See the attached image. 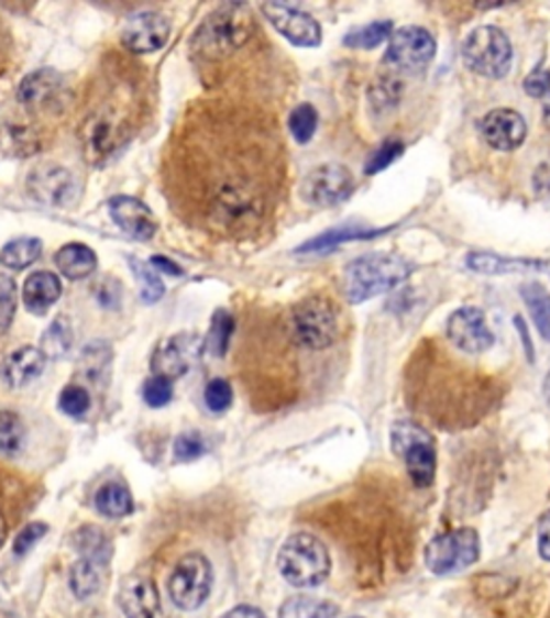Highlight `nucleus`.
Returning a JSON list of instances; mask_svg holds the SVG:
<instances>
[{"mask_svg":"<svg viewBox=\"0 0 550 618\" xmlns=\"http://www.w3.org/2000/svg\"><path fill=\"white\" fill-rule=\"evenodd\" d=\"M148 265L153 266L155 271H162V273L173 275V277H182V275H184L182 266L175 265L173 261H168V258H164V256H153Z\"/></svg>","mask_w":550,"mask_h":618,"instance_id":"nucleus-47","label":"nucleus"},{"mask_svg":"<svg viewBox=\"0 0 550 618\" xmlns=\"http://www.w3.org/2000/svg\"><path fill=\"white\" fill-rule=\"evenodd\" d=\"M130 266L134 268L136 279L142 282V293H140L142 301H146V304L160 301L164 297L166 288H164V282L160 279L157 271L153 266L146 265V263H140L136 258H130Z\"/></svg>","mask_w":550,"mask_h":618,"instance_id":"nucleus-39","label":"nucleus"},{"mask_svg":"<svg viewBox=\"0 0 550 618\" xmlns=\"http://www.w3.org/2000/svg\"><path fill=\"white\" fill-rule=\"evenodd\" d=\"M207 451V442L198 432H185L175 441V457L179 462L198 460Z\"/></svg>","mask_w":550,"mask_h":618,"instance_id":"nucleus-44","label":"nucleus"},{"mask_svg":"<svg viewBox=\"0 0 550 618\" xmlns=\"http://www.w3.org/2000/svg\"><path fill=\"white\" fill-rule=\"evenodd\" d=\"M355 191L353 173L342 164H322L304 178L301 196L312 207H336Z\"/></svg>","mask_w":550,"mask_h":618,"instance_id":"nucleus-10","label":"nucleus"},{"mask_svg":"<svg viewBox=\"0 0 550 618\" xmlns=\"http://www.w3.org/2000/svg\"><path fill=\"white\" fill-rule=\"evenodd\" d=\"M480 133L497 151H516L527 137V123L525 119L509 108H497L482 117Z\"/></svg>","mask_w":550,"mask_h":618,"instance_id":"nucleus-16","label":"nucleus"},{"mask_svg":"<svg viewBox=\"0 0 550 618\" xmlns=\"http://www.w3.org/2000/svg\"><path fill=\"white\" fill-rule=\"evenodd\" d=\"M142 398L151 408H162L173 399V380L153 376L142 387Z\"/></svg>","mask_w":550,"mask_h":618,"instance_id":"nucleus-42","label":"nucleus"},{"mask_svg":"<svg viewBox=\"0 0 550 618\" xmlns=\"http://www.w3.org/2000/svg\"><path fill=\"white\" fill-rule=\"evenodd\" d=\"M42 254V241L40 239H15L7 243L0 252V263L9 268H26L33 265Z\"/></svg>","mask_w":550,"mask_h":618,"instance_id":"nucleus-33","label":"nucleus"},{"mask_svg":"<svg viewBox=\"0 0 550 618\" xmlns=\"http://www.w3.org/2000/svg\"><path fill=\"white\" fill-rule=\"evenodd\" d=\"M522 87L527 90V95H531V97H536V99L547 97L550 90L549 71L542 69V67H538L536 71H531V74L527 76V80L522 82Z\"/></svg>","mask_w":550,"mask_h":618,"instance_id":"nucleus-46","label":"nucleus"},{"mask_svg":"<svg viewBox=\"0 0 550 618\" xmlns=\"http://www.w3.org/2000/svg\"><path fill=\"white\" fill-rule=\"evenodd\" d=\"M383 230H372L364 228L362 223H346V225H338L333 230L322 232L321 236L304 243L301 247H297V254H327L340 245H346L351 241H366L372 236H378Z\"/></svg>","mask_w":550,"mask_h":618,"instance_id":"nucleus-25","label":"nucleus"},{"mask_svg":"<svg viewBox=\"0 0 550 618\" xmlns=\"http://www.w3.org/2000/svg\"><path fill=\"white\" fill-rule=\"evenodd\" d=\"M213 588V570L207 556L191 552L185 554L184 559L175 565L173 575L168 580V595L173 604L184 610L191 613L198 610L211 595Z\"/></svg>","mask_w":550,"mask_h":618,"instance_id":"nucleus-7","label":"nucleus"},{"mask_svg":"<svg viewBox=\"0 0 550 618\" xmlns=\"http://www.w3.org/2000/svg\"><path fill=\"white\" fill-rule=\"evenodd\" d=\"M205 404L211 412H224L232 404V387L224 378H213L205 389Z\"/></svg>","mask_w":550,"mask_h":618,"instance_id":"nucleus-43","label":"nucleus"},{"mask_svg":"<svg viewBox=\"0 0 550 618\" xmlns=\"http://www.w3.org/2000/svg\"><path fill=\"white\" fill-rule=\"evenodd\" d=\"M119 608L125 618H166L155 584L142 575L125 577L119 588Z\"/></svg>","mask_w":550,"mask_h":618,"instance_id":"nucleus-17","label":"nucleus"},{"mask_svg":"<svg viewBox=\"0 0 550 618\" xmlns=\"http://www.w3.org/2000/svg\"><path fill=\"white\" fill-rule=\"evenodd\" d=\"M26 441V428L22 419L11 410H0V453L13 455Z\"/></svg>","mask_w":550,"mask_h":618,"instance_id":"nucleus-36","label":"nucleus"},{"mask_svg":"<svg viewBox=\"0 0 550 618\" xmlns=\"http://www.w3.org/2000/svg\"><path fill=\"white\" fill-rule=\"evenodd\" d=\"M256 24L252 9L241 2L218 7L194 33L191 47L205 58H222L252 40Z\"/></svg>","mask_w":550,"mask_h":618,"instance_id":"nucleus-2","label":"nucleus"},{"mask_svg":"<svg viewBox=\"0 0 550 618\" xmlns=\"http://www.w3.org/2000/svg\"><path fill=\"white\" fill-rule=\"evenodd\" d=\"M95 507L101 516L117 520V518H125L134 511V498L128 487L112 482V484L99 487V492L95 496Z\"/></svg>","mask_w":550,"mask_h":618,"instance_id":"nucleus-28","label":"nucleus"},{"mask_svg":"<svg viewBox=\"0 0 550 618\" xmlns=\"http://www.w3.org/2000/svg\"><path fill=\"white\" fill-rule=\"evenodd\" d=\"M18 311V286L9 275H0V335L9 331Z\"/></svg>","mask_w":550,"mask_h":618,"instance_id":"nucleus-40","label":"nucleus"},{"mask_svg":"<svg viewBox=\"0 0 550 618\" xmlns=\"http://www.w3.org/2000/svg\"><path fill=\"white\" fill-rule=\"evenodd\" d=\"M522 301L529 309V316L534 318L538 333L550 342V293L542 284H525L520 288Z\"/></svg>","mask_w":550,"mask_h":618,"instance_id":"nucleus-30","label":"nucleus"},{"mask_svg":"<svg viewBox=\"0 0 550 618\" xmlns=\"http://www.w3.org/2000/svg\"><path fill=\"white\" fill-rule=\"evenodd\" d=\"M392 449L405 462L407 475L417 487H430L437 477L435 437L415 421H398L392 428Z\"/></svg>","mask_w":550,"mask_h":618,"instance_id":"nucleus-4","label":"nucleus"},{"mask_svg":"<svg viewBox=\"0 0 550 618\" xmlns=\"http://www.w3.org/2000/svg\"><path fill=\"white\" fill-rule=\"evenodd\" d=\"M277 570L290 586L315 588L331 574V556L317 534L295 532L277 552Z\"/></svg>","mask_w":550,"mask_h":618,"instance_id":"nucleus-3","label":"nucleus"},{"mask_svg":"<svg viewBox=\"0 0 550 618\" xmlns=\"http://www.w3.org/2000/svg\"><path fill=\"white\" fill-rule=\"evenodd\" d=\"M405 153V142L398 137L385 140L381 146H376L366 162V175H378L385 168H389L400 155Z\"/></svg>","mask_w":550,"mask_h":618,"instance_id":"nucleus-38","label":"nucleus"},{"mask_svg":"<svg viewBox=\"0 0 550 618\" xmlns=\"http://www.w3.org/2000/svg\"><path fill=\"white\" fill-rule=\"evenodd\" d=\"M58 406H61V410L65 415L78 419V417H82L91 408V396H89V391L85 387L69 385V387L63 389L61 399H58Z\"/></svg>","mask_w":550,"mask_h":618,"instance_id":"nucleus-41","label":"nucleus"},{"mask_svg":"<svg viewBox=\"0 0 550 618\" xmlns=\"http://www.w3.org/2000/svg\"><path fill=\"white\" fill-rule=\"evenodd\" d=\"M234 333V318L229 309H218L211 318V329L205 340V351L211 356H224L230 346V338Z\"/></svg>","mask_w":550,"mask_h":618,"instance_id":"nucleus-34","label":"nucleus"},{"mask_svg":"<svg viewBox=\"0 0 550 618\" xmlns=\"http://www.w3.org/2000/svg\"><path fill=\"white\" fill-rule=\"evenodd\" d=\"M466 266L480 275H522V273H547L550 261L534 258H505L491 252H473L466 256Z\"/></svg>","mask_w":550,"mask_h":618,"instance_id":"nucleus-19","label":"nucleus"},{"mask_svg":"<svg viewBox=\"0 0 550 618\" xmlns=\"http://www.w3.org/2000/svg\"><path fill=\"white\" fill-rule=\"evenodd\" d=\"M29 194L54 209H69L80 200V180L63 166L44 164L31 173L26 180Z\"/></svg>","mask_w":550,"mask_h":618,"instance_id":"nucleus-11","label":"nucleus"},{"mask_svg":"<svg viewBox=\"0 0 550 618\" xmlns=\"http://www.w3.org/2000/svg\"><path fill=\"white\" fill-rule=\"evenodd\" d=\"M261 11L272 22L275 31L297 47H317L322 42L321 24L315 20L312 13L284 4V2H265Z\"/></svg>","mask_w":550,"mask_h":618,"instance_id":"nucleus-12","label":"nucleus"},{"mask_svg":"<svg viewBox=\"0 0 550 618\" xmlns=\"http://www.w3.org/2000/svg\"><path fill=\"white\" fill-rule=\"evenodd\" d=\"M448 340L464 354H482L493 349L495 333L480 308H460L448 320Z\"/></svg>","mask_w":550,"mask_h":618,"instance_id":"nucleus-14","label":"nucleus"},{"mask_svg":"<svg viewBox=\"0 0 550 618\" xmlns=\"http://www.w3.org/2000/svg\"><path fill=\"white\" fill-rule=\"evenodd\" d=\"M293 340L310 351H324L338 340L340 320L336 306L321 295L308 297L290 311Z\"/></svg>","mask_w":550,"mask_h":618,"instance_id":"nucleus-5","label":"nucleus"},{"mask_svg":"<svg viewBox=\"0 0 550 618\" xmlns=\"http://www.w3.org/2000/svg\"><path fill=\"white\" fill-rule=\"evenodd\" d=\"M56 266L69 279H85L97 268V256L87 245L69 243L56 252Z\"/></svg>","mask_w":550,"mask_h":618,"instance_id":"nucleus-27","label":"nucleus"},{"mask_svg":"<svg viewBox=\"0 0 550 618\" xmlns=\"http://www.w3.org/2000/svg\"><path fill=\"white\" fill-rule=\"evenodd\" d=\"M112 372V349L108 342H91L82 349L78 358V378L91 387H106Z\"/></svg>","mask_w":550,"mask_h":618,"instance_id":"nucleus-21","label":"nucleus"},{"mask_svg":"<svg viewBox=\"0 0 550 618\" xmlns=\"http://www.w3.org/2000/svg\"><path fill=\"white\" fill-rule=\"evenodd\" d=\"M72 344H74L72 322H69V318L58 316V318L52 320V324L44 331L42 342H40V351L44 353L46 358H63L65 354L72 351Z\"/></svg>","mask_w":550,"mask_h":618,"instance_id":"nucleus-31","label":"nucleus"},{"mask_svg":"<svg viewBox=\"0 0 550 618\" xmlns=\"http://www.w3.org/2000/svg\"><path fill=\"white\" fill-rule=\"evenodd\" d=\"M538 548H540V554H542L547 561H550V516L542 522V527H540Z\"/></svg>","mask_w":550,"mask_h":618,"instance_id":"nucleus-48","label":"nucleus"},{"mask_svg":"<svg viewBox=\"0 0 550 618\" xmlns=\"http://www.w3.org/2000/svg\"><path fill=\"white\" fill-rule=\"evenodd\" d=\"M544 398H547V404H549L550 408V372L549 376H547V380H544Z\"/></svg>","mask_w":550,"mask_h":618,"instance_id":"nucleus-51","label":"nucleus"},{"mask_svg":"<svg viewBox=\"0 0 550 618\" xmlns=\"http://www.w3.org/2000/svg\"><path fill=\"white\" fill-rule=\"evenodd\" d=\"M61 87H63L61 74H56L54 69H40L22 80V85L18 87V99L26 108H42L52 99H56Z\"/></svg>","mask_w":550,"mask_h":618,"instance_id":"nucleus-24","label":"nucleus"},{"mask_svg":"<svg viewBox=\"0 0 550 618\" xmlns=\"http://www.w3.org/2000/svg\"><path fill=\"white\" fill-rule=\"evenodd\" d=\"M462 60L473 74L488 80H502L512 69L514 52L502 29L477 26L462 44Z\"/></svg>","mask_w":550,"mask_h":618,"instance_id":"nucleus-6","label":"nucleus"},{"mask_svg":"<svg viewBox=\"0 0 550 618\" xmlns=\"http://www.w3.org/2000/svg\"><path fill=\"white\" fill-rule=\"evenodd\" d=\"M222 618H267L258 608L254 606H237L230 613H227Z\"/></svg>","mask_w":550,"mask_h":618,"instance_id":"nucleus-49","label":"nucleus"},{"mask_svg":"<svg viewBox=\"0 0 550 618\" xmlns=\"http://www.w3.org/2000/svg\"><path fill=\"white\" fill-rule=\"evenodd\" d=\"M413 273V265L396 254H370L344 266L342 293L349 304L358 306L400 286Z\"/></svg>","mask_w":550,"mask_h":618,"instance_id":"nucleus-1","label":"nucleus"},{"mask_svg":"<svg viewBox=\"0 0 550 618\" xmlns=\"http://www.w3.org/2000/svg\"><path fill=\"white\" fill-rule=\"evenodd\" d=\"M170 37V22L160 11H140L121 29V42L134 54H151L164 47Z\"/></svg>","mask_w":550,"mask_h":618,"instance_id":"nucleus-15","label":"nucleus"},{"mask_svg":"<svg viewBox=\"0 0 550 618\" xmlns=\"http://www.w3.org/2000/svg\"><path fill=\"white\" fill-rule=\"evenodd\" d=\"M72 543L80 559H95L103 563H110L112 559V541L99 527H82L76 530Z\"/></svg>","mask_w":550,"mask_h":618,"instance_id":"nucleus-29","label":"nucleus"},{"mask_svg":"<svg viewBox=\"0 0 550 618\" xmlns=\"http://www.w3.org/2000/svg\"><path fill=\"white\" fill-rule=\"evenodd\" d=\"M110 563L95 561V559H78V563L69 572V586L78 599H89L97 595L108 580Z\"/></svg>","mask_w":550,"mask_h":618,"instance_id":"nucleus-26","label":"nucleus"},{"mask_svg":"<svg viewBox=\"0 0 550 618\" xmlns=\"http://www.w3.org/2000/svg\"><path fill=\"white\" fill-rule=\"evenodd\" d=\"M46 369V356L40 349L24 346L15 353L9 354L2 365V376L9 387L22 389L37 380Z\"/></svg>","mask_w":550,"mask_h":618,"instance_id":"nucleus-20","label":"nucleus"},{"mask_svg":"<svg viewBox=\"0 0 550 618\" xmlns=\"http://www.w3.org/2000/svg\"><path fill=\"white\" fill-rule=\"evenodd\" d=\"M340 608L327 599L315 597H290L279 608V618H336Z\"/></svg>","mask_w":550,"mask_h":618,"instance_id":"nucleus-32","label":"nucleus"},{"mask_svg":"<svg viewBox=\"0 0 550 618\" xmlns=\"http://www.w3.org/2000/svg\"><path fill=\"white\" fill-rule=\"evenodd\" d=\"M437 52L435 37L421 26H403L392 33L385 52V63L392 69L415 74L430 65Z\"/></svg>","mask_w":550,"mask_h":618,"instance_id":"nucleus-9","label":"nucleus"},{"mask_svg":"<svg viewBox=\"0 0 550 618\" xmlns=\"http://www.w3.org/2000/svg\"><path fill=\"white\" fill-rule=\"evenodd\" d=\"M61 293H63V286H61V279L54 273L37 271L24 282L22 299H24V306L29 311H33L37 316H44L47 309L58 301Z\"/></svg>","mask_w":550,"mask_h":618,"instance_id":"nucleus-23","label":"nucleus"},{"mask_svg":"<svg viewBox=\"0 0 550 618\" xmlns=\"http://www.w3.org/2000/svg\"><path fill=\"white\" fill-rule=\"evenodd\" d=\"M319 128V112L310 103L297 106L288 117V130L299 144H308Z\"/></svg>","mask_w":550,"mask_h":618,"instance_id":"nucleus-37","label":"nucleus"},{"mask_svg":"<svg viewBox=\"0 0 550 618\" xmlns=\"http://www.w3.org/2000/svg\"><path fill=\"white\" fill-rule=\"evenodd\" d=\"M108 209H110V216H112L114 223L125 234L134 236L138 241H148L157 230V223H155L151 209L136 198L117 196L108 202Z\"/></svg>","mask_w":550,"mask_h":618,"instance_id":"nucleus-18","label":"nucleus"},{"mask_svg":"<svg viewBox=\"0 0 550 618\" xmlns=\"http://www.w3.org/2000/svg\"><path fill=\"white\" fill-rule=\"evenodd\" d=\"M4 541H7V522H4V518L0 516V548H2Z\"/></svg>","mask_w":550,"mask_h":618,"instance_id":"nucleus-50","label":"nucleus"},{"mask_svg":"<svg viewBox=\"0 0 550 618\" xmlns=\"http://www.w3.org/2000/svg\"><path fill=\"white\" fill-rule=\"evenodd\" d=\"M480 559V537L473 529L435 537L424 550L426 567L437 575L457 574Z\"/></svg>","mask_w":550,"mask_h":618,"instance_id":"nucleus-8","label":"nucleus"},{"mask_svg":"<svg viewBox=\"0 0 550 618\" xmlns=\"http://www.w3.org/2000/svg\"><path fill=\"white\" fill-rule=\"evenodd\" d=\"M82 140H85V151L92 162H101L103 157L112 155L121 144V132H119L117 119H112L103 112L97 114L95 119H89L87 135Z\"/></svg>","mask_w":550,"mask_h":618,"instance_id":"nucleus-22","label":"nucleus"},{"mask_svg":"<svg viewBox=\"0 0 550 618\" xmlns=\"http://www.w3.org/2000/svg\"><path fill=\"white\" fill-rule=\"evenodd\" d=\"M47 532L46 525H42V522H33V525H29V527H24V529L18 532V537H15V543H13V548H15V554L18 556H24V554H29L31 550H33V545L44 537Z\"/></svg>","mask_w":550,"mask_h":618,"instance_id":"nucleus-45","label":"nucleus"},{"mask_svg":"<svg viewBox=\"0 0 550 618\" xmlns=\"http://www.w3.org/2000/svg\"><path fill=\"white\" fill-rule=\"evenodd\" d=\"M205 351V340L196 333H179L162 342V346L153 354L151 369L155 376L175 380L185 376L194 363L200 358Z\"/></svg>","mask_w":550,"mask_h":618,"instance_id":"nucleus-13","label":"nucleus"},{"mask_svg":"<svg viewBox=\"0 0 550 618\" xmlns=\"http://www.w3.org/2000/svg\"><path fill=\"white\" fill-rule=\"evenodd\" d=\"M392 33H394V24L389 20H376L366 26L351 31L344 37V45L355 47V49H374L383 42H387L392 37Z\"/></svg>","mask_w":550,"mask_h":618,"instance_id":"nucleus-35","label":"nucleus"}]
</instances>
